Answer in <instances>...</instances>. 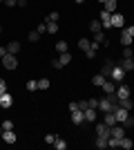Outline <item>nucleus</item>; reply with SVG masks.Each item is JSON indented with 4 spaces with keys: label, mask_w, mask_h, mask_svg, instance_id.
Returning a JSON list of instances; mask_svg holds the SVG:
<instances>
[{
    "label": "nucleus",
    "mask_w": 134,
    "mask_h": 150,
    "mask_svg": "<svg viewBox=\"0 0 134 150\" xmlns=\"http://www.w3.org/2000/svg\"><path fill=\"white\" fill-rule=\"evenodd\" d=\"M119 103H121V101H119V96H116V92L114 94H105V96H103V99H98V112H114L116 108H119Z\"/></svg>",
    "instance_id": "obj_1"
},
{
    "label": "nucleus",
    "mask_w": 134,
    "mask_h": 150,
    "mask_svg": "<svg viewBox=\"0 0 134 150\" xmlns=\"http://www.w3.org/2000/svg\"><path fill=\"white\" fill-rule=\"evenodd\" d=\"M109 79H112L116 85H119V83H123V79H125V69H123L121 65H114V67H112V74H109Z\"/></svg>",
    "instance_id": "obj_2"
},
{
    "label": "nucleus",
    "mask_w": 134,
    "mask_h": 150,
    "mask_svg": "<svg viewBox=\"0 0 134 150\" xmlns=\"http://www.w3.org/2000/svg\"><path fill=\"white\" fill-rule=\"evenodd\" d=\"M2 65H5V69L13 72V69L18 67V58H16V54H7V56H2Z\"/></svg>",
    "instance_id": "obj_3"
},
{
    "label": "nucleus",
    "mask_w": 134,
    "mask_h": 150,
    "mask_svg": "<svg viewBox=\"0 0 134 150\" xmlns=\"http://www.w3.org/2000/svg\"><path fill=\"white\" fill-rule=\"evenodd\" d=\"M109 128H112V125H107V123H96V128H94V132H96V137L109 139Z\"/></svg>",
    "instance_id": "obj_4"
},
{
    "label": "nucleus",
    "mask_w": 134,
    "mask_h": 150,
    "mask_svg": "<svg viewBox=\"0 0 134 150\" xmlns=\"http://www.w3.org/2000/svg\"><path fill=\"white\" fill-rule=\"evenodd\" d=\"M130 94H132L130 85H125V83H119V85H116V96H119V101H121V99H128Z\"/></svg>",
    "instance_id": "obj_5"
},
{
    "label": "nucleus",
    "mask_w": 134,
    "mask_h": 150,
    "mask_svg": "<svg viewBox=\"0 0 134 150\" xmlns=\"http://www.w3.org/2000/svg\"><path fill=\"white\" fill-rule=\"evenodd\" d=\"M114 117H116V123H125V119H128V117H130V112H128V110H125V108H121V105H119V108H116V110H114Z\"/></svg>",
    "instance_id": "obj_6"
},
{
    "label": "nucleus",
    "mask_w": 134,
    "mask_h": 150,
    "mask_svg": "<svg viewBox=\"0 0 134 150\" xmlns=\"http://www.w3.org/2000/svg\"><path fill=\"white\" fill-rule=\"evenodd\" d=\"M69 114H72V123H76V125L85 123V112L83 110H74V112H69Z\"/></svg>",
    "instance_id": "obj_7"
},
{
    "label": "nucleus",
    "mask_w": 134,
    "mask_h": 150,
    "mask_svg": "<svg viewBox=\"0 0 134 150\" xmlns=\"http://www.w3.org/2000/svg\"><path fill=\"white\" fill-rule=\"evenodd\" d=\"M83 112H85V121H89V123H94L96 117H98V110H96V108H85Z\"/></svg>",
    "instance_id": "obj_8"
},
{
    "label": "nucleus",
    "mask_w": 134,
    "mask_h": 150,
    "mask_svg": "<svg viewBox=\"0 0 134 150\" xmlns=\"http://www.w3.org/2000/svg\"><path fill=\"white\" fill-rule=\"evenodd\" d=\"M11 103H13L11 94H9V92H2V96H0V108H5V110H9V108H11Z\"/></svg>",
    "instance_id": "obj_9"
},
{
    "label": "nucleus",
    "mask_w": 134,
    "mask_h": 150,
    "mask_svg": "<svg viewBox=\"0 0 134 150\" xmlns=\"http://www.w3.org/2000/svg\"><path fill=\"white\" fill-rule=\"evenodd\" d=\"M101 88H103V92H105V94H114V92H116V83L112 81V79H107Z\"/></svg>",
    "instance_id": "obj_10"
},
{
    "label": "nucleus",
    "mask_w": 134,
    "mask_h": 150,
    "mask_svg": "<svg viewBox=\"0 0 134 150\" xmlns=\"http://www.w3.org/2000/svg\"><path fill=\"white\" fill-rule=\"evenodd\" d=\"M103 9L109 11V13H114L116 9H119V0H105V2H103Z\"/></svg>",
    "instance_id": "obj_11"
},
{
    "label": "nucleus",
    "mask_w": 134,
    "mask_h": 150,
    "mask_svg": "<svg viewBox=\"0 0 134 150\" xmlns=\"http://www.w3.org/2000/svg\"><path fill=\"white\" fill-rule=\"evenodd\" d=\"M125 25V18H123V13H112V27H123Z\"/></svg>",
    "instance_id": "obj_12"
},
{
    "label": "nucleus",
    "mask_w": 134,
    "mask_h": 150,
    "mask_svg": "<svg viewBox=\"0 0 134 150\" xmlns=\"http://www.w3.org/2000/svg\"><path fill=\"white\" fill-rule=\"evenodd\" d=\"M89 31H92V34H98V31H103V23H101L98 18L89 20Z\"/></svg>",
    "instance_id": "obj_13"
},
{
    "label": "nucleus",
    "mask_w": 134,
    "mask_h": 150,
    "mask_svg": "<svg viewBox=\"0 0 134 150\" xmlns=\"http://www.w3.org/2000/svg\"><path fill=\"white\" fill-rule=\"evenodd\" d=\"M112 67H114V63H112V61H105V63H103V67H101V74L105 76V79H109V74H112Z\"/></svg>",
    "instance_id": "obj_14"
},
{
    "label": "nucleus",
    "mask_w": 134,
    "mask_h": 150,
    "mask_svg": "<svg viewBox=\"0 0 134 150\" xmlns=\"http://www.w3.org/2000/svg\"><path fill=\"white\" fill-rule=\"evenodd\" d=\"M2 141H5V144H16V132L13 130H5L2 132Z\"/></svg>",
    "instance_id": "obj_15"
},
{
    "label": "nucleus",
    "mask_w": 134,
    "mask_h": 150,
    "mask_svg": "<svg viewBox=\"0 0 134 150\" xmlns=\"http://www.w3.org/2000/svg\"><path fill=\"white\" fill-rule=\"evenodd\" d=\"M5 47H7V52H9V54H18V52H20V43H18V40H9Z\"/></svg>",
    "instance_id": "obj_16"
},
{
    "label": "nucleus",
    "mask_w": 134,
    "mask_h": 150,
    "mask_svg": "<svg viewBox=\"0 0 134 150\" xmlns=\"http://www.w3.org/2000/svg\"><path fill=\"white\" fill-rule=\"evenodd\" d=\"M132 40H134V38L130 36L125 29H123V31H121V45H123V47H130V45H132Z\"/></svg>",
    "instance_id": "obj_17"
},
{
    "label": "nucleus",
    "mask_w": 134,
    "mask_h": 150,
    "mask_svg": "<svg viewBox=\"0 0 134 150\" xmlns=\"http://www.w3.org/2000/svg\"><path fill=\"white\" fill-rule=\"evenodd\" d=\"M105 81H107V79H105L103 74H94V76H92V85H96V88H101Z\"/></svg>",
    "instance_id": "obj_18"
},
{
    "label": "nucleus",
    "mask_w": 134,
    "mask_h": 150,
    "mask_svg": "<svg viewBox=\"0 0 134 150\" xmlns=\"http://www.w3.org/2000/svg\"><path fill=\"white\" fill-rule=\"evenodd\" d=\"M103 123L114 125V123H116V117H114V112H105V114H103Z\"/></svg>",
    "instance_id": "obj_19"
},
{
    "label": "nucleus",
    "mask_w": 134,
    "mask_h": 150,
    "mask_svg": "<svg viewBox=\"0 0 134 150\" xmlns=\"http://www.w3.org/2000/svg\"><path fill=\"white\" fill-rule=\"evenodd\" d=\"M119 105H121V108H125V110L130 112V110L134 108V101H132V96H128V99H121V103H119Z\"/></svg>",
    "instance_id": "obj_20"
},
{
    "label": "nucleus",
    "mask_w": 134,
    "mask_h": 150,
    "mask_svg": "<svg viewBox=\"0 0 134 150\" xmlns=\"http://www.w3.org/2000/svg\"><path fill=\"white\" fill-rule=\"evenodd\" d=\"M94 146H96L98 150H105V148H107V139H103V137H96V139H94Z\"/></svg>",
    "instance_id": "obj_21"
},
{
    "label": "nucleus",
    "mask_w": 134,
    "mask_h": 150,
    "mask_svg": "<svg viewBox=\"0 0 134 150\" xmlns=\"http://www.w3.org/2000/svg\"><path fill=\"white\" fill-rule=\"evenodd\" d=\"M58 61H60V65H67V63H72V54L69 52H63V54H60V56H58Z\"/></svg>",
    "instance_id": "obj_22"
},
{
    "label": "nucleus",
    "mask_w": 134,
    "mask_h": 150,
    "mask_svg": "<svg viewBox=\"0 0 134 150\" xmlns=\"http://www.w3.org/2000/svg\"><path fill=\"white\" fill-rule=\"evenodd\" d=\"M121 67L125 69V72H130V69H134V61H132V58H123V61H121Z\"/></svg>",
    "instance_id": "obj_23"
},
{
    "label": "nucleus",
    "mask_w": 134,
    "mask_h": 150,
    "mask_svg": "<svg viewBox=\"0 0 134 150\" xmlns=\"http://www.w3.org/2000/svg\"><path fill=\"white\" fill-rule=\"evenodd\" d=\"M132 146H134V141H132L130 137H123V139H121V148H123V150H132Z\"/></svg>",
    "instance_id": "obj_24"
},
{
    "label": "nucleus",
    "mask_w": 134,
    "mask_h": 150,
    "mask_svg": "<svg viewBox=\"0 0 134 150\" xmlns=\"http://www.w3.org/2000/svg\"><path fill=\"white\" fill-rule=\"evenodd\" d=\"M78 47L83 52H87L89 47H92V40H89V38H81V40H78Z\"/></svg>",
    "instance_id": "obj_25"
},
{
    "label": "nucleus",
    "mask_w": 134,
    "mask_h": 150,
    "mask_svg": "<svg viewBox=\"0 0 134 150\" xmlns=\"http://www.w3.org/2000/svg\"><path fill=\"white\" fill-rule=\"evenodd\" d=\"M56 52H58V54L69 52V47H67V40H58V43H56Z\"/></svg>",
    "instance_id": "obj_26"
},
{
    "label": "nucleus",
    "mask_w": 134,
    "mask_h": 150,
    "mask_svg": "<svg viewBox=\"0 0 134 150\" xmlns=\"http://www.w3.org/2000/svg\"><path fill=\"white\" fill-rule=\"evenodd\" d=\"M45 25H47V31H49V34H58V23H51V20H45Z\"/></svg>",
    "instance_id": "obj_27"
},
{
    "label": "nucleus",
    "mask_w": 134,
    "mask_h": 150,
    "mask_svg": "<svg viewBox=\"0 0 134 150\" xmlns=\"http://www.w3.org/2000/svg\"><path fill=\"white\" fill-rule=\"evenodd\" d=\"M54 148H56V150H65V148H67V141H65V139H60V137H56Z\"/></svg>",
    "instance_id": "obj_28"
},
{
    "label": "nucleus",
    "mask_w": 134,
    "mask_h": 150,
    "mask_svg": "<svg viewBox=\"0 0 134 150\" xmlns=\"http://www.w3.org/2000/svg\"><path fill=\"white\" fill-rule=\"evenodd\" d=\"M107 148H121V139L109 137V139H107Z\"/></svg>",
    "instance_id": "obj_29"
},
{
    "label": "nucleus",
    "mask_w": 134,
    "mask_h": 150,
    "mask_svg": "<svg viewBox=\"0 0 134 150\" xmlns=\"http://www.w3.org/2000/svg\"><path fill=\"white\" fill-rule=\"evenodd\" d=\"M103 40H105V34L98 31V34H94V40H92V43H94V45H103Z\"/></svg>",
    "instance_id": "obj_30"
},
{
    "label": "nucleus",
    "mask_w": 134,
    "mask_h": 150,
    "mask_svg": "<svg viewBox=\"0 0 134 150\" xmlns=\"http://www.w3.org/2000/svg\"><path fill=\"white\" fill-rule=\"evenodd\" d=\"M47 20H51V23H58V20H60V13H58V11H51L49 16H47Z\"/></svg>",
    "instance_id": "obj_31"
},
{
    "label": "nucleus",
    "mask_w": 134,
    "mask_h": 150,
    "mask_svg": "<svg viewBox=\"0 0 134 150\" xmlns=\"http://www.w3.org/2000/svg\"><path fill=\"white\" fill-rule=\"evenodd\" d=\"M121 56H123V58H132V56H134V52L130 50V47H123V52H121Z\"/></svg>",
    "instance_id": "obj_32"
},
{
    "label": "nucleus",
    "mask_w": 134,
    "mask_h": 150,
    "mask_svg": "<svg viewBox=\"0 0 134 150\" xmlns=\"http://www.w3.org/2000/svg\"><path fill=\"white\" fill-rule=\"evenodd\" d=\"M49 88V79H40L38 81V90H47Z\"/></svg>",
    "instance_id": "obj_33"
},
{
    "label": "nucleus",
    "mask_w": 134,
    "mask_h": 150,
    "mask_svg": "<svg viewBox=\"0 0 134 150\" xmlns=\"http://www.w3.org/2000/svg\"><path fill=\"white\" fill-rule=\"evenodd\" d=\"M27 90H29V92L38 90V81H27Z\"/></svg>",
    "instance_id": "obj_34"
},
{
    "label": "nucleus",
    "mask_w": 134,
    "mask_h": 150,
    "mask_svg": "<svg viewBox=\"0 0 134 150\" xmlns=\"http://www.w3.org/2000/svg\"><path fill=\"white\" fill-rule=\"evenodd\" d=\"M27 38H29L32 43H36V40L40 38V34H38V31H29V36H27Z\"/></svg>",
    "instance_id": "obj_35"
},
{
    "label": "nucleus",
    "mask_w": 134,
    "mask_h": 150,
    "mask_svg": "<svg viewBox=\"0 0 134 150\" xmlns=\"http://www.w3.org/2000/svg\"><path fill=\"white\" fill-rule=\"evenodd\" d=\"M2 130H13V121H2Z\"/></svg>",
    "instance_id": "obj_36"
},
{
    "label": "nucleus",
    "mask_w": 134,
    "mask_h": 150,
    "mask_svg": "<svg viewBox=\"0 0 134 150\" xmlns=\"http://www.w3.org/2000/svg\"><path fill=\"white\" fill-rule=\"evenodd\" d=\"M36 31H38L40 36H43V34H47V25H45V23H40V25L36 27Z\"/></svg>",
    "instance_id": "obj_37"
},
{
    "label": "nucleus",
    "mask_w": 134,
    "mask_h": 150,
    "mask_svg": "<svg viewBox=\"0 0 134 150\" xmlns=\"http://www.w3.org/2000/svg\"><path fill=\"white\" fill-rule=\"evenodd\" d=\"M87 108H96L98 110V99H87Z\"/></svg>",
    "instance_id": "obj_38"
},
{
    "label": "nucleus",
    "mask_w": 134,
    "mask_h": 150,
    "mask_svg": "<svg viewBox=\"0 0 134 150\" xmlns=\"http://www.w3.org/2000/svg\"><path fill=\"white\" fill-rule=\"evenodd\" d=\"M123 125H125V128H134V117H132V114L125 119V123H123Z\"/></svg>",
    "instance_id": "obj_39"
},
{
    "label": "nucleus",
    "mask_w": 134,
    "mask_h": 150,
    "mask_svg": "<svg viewBox=\"0 0 134 150\" xmlns=\"http://www.w3.org/2000/svg\"><path fill=\"white\" fill-rule=\"evenodd\" d=\"M54 141H56V134H47V137H45V144L54 146Z\"/></svg>",
    "instance_id": "obj_40"
},
{
    "label": "nucleus",
    "mask_w": 134,
    "mask_h": 150,
    "mask_svg": "<svg viewBox=\"0 0 134 150\" xmlns=\"http://www.w3.org/2000/svg\"><path fill=\"white\" fill-rule=\"evenodd\" d=\"M67 110H69V112H74V110H81V108H78V101H72L69 105H67Z\"/></svg>",
    "instance_id": "obj_41"
},
{
    "label": "nucleus",
    "mask_w": 134,
    "mask_h": 150,
    "mask_svg": "<svg viewBox=\"0 0 134 150\" xmlns=\"http://www.w3.org/2000/svg\"><path fill=\"white\" fill-rule=\"evenodd\" d=\"M51 67H54V69H60V67H63V65H60V61H58V56L51 58Z\"/></svg>",
    "instance_id": "obj_42"
},
{
    "label": "nucleus",
    "mask_w": 134,
    "mask_h": 150,
    "mask_svg": "<svg viewBox=\"0 0 134 150\" xmlns=\"http://www.w3.org/2000/svg\"><path fill=\"white\" fill-rule=\"evenodd\" d=\"M7 7H18V0H5Z\"/></svg>",
    "instance_id": "obj_43"
},
{
    "label": "nucleus",
    "mask_w": 134,
    "mask_h": 150,
    "mask_svg": "<svg viewBox=\"0 0 134 150\" xmlns=\"http://www.w3.org/2000/svg\"><path fill=\"white\" fill-rule=\"evenodd\" d=\"M0 90H2V92H5V90H7V81H5V79H2V76H0Z\"/></svg>",
    "instance_id": "obj_44"
},
{
    "label": "nucleus",
    "mask_w": 134,
    "mask_h": 150,
    "mask_svg": "<svg viewBox=\"0 0 134 150\" xmlns=\"http://www.w3.org/2000/svg\"><path fill=\"white\" fill-rule=\"evenodd\" d=\"M125 31H128L130 36H132V38H134V25H130V27H125Z\"/></svg>",
    "instance_id": "obj_45"
},
{
    "label": "nucleus",
    "mask_w": 134,
    "mask_h": 150,
    "mask_svg": "<svg viewBox=\"0 0 134 150\" xmlns=\"http://www.w3.org/2000/svg\"><path fill=\"white\" fill-rule=\"evenodd\" d=\"M7 54H9V52H7V47L2 45V47H0V58H2V56H7Z\"/></svg>",
    "instance_id": "obj_46"
},
{
    "label": "nucleus",
    "mask_w": 134,
    "mask_h": 150,
    "mask_svg": "<svg viewBox=\"0 0 134 150\" xmlns=\"http://www.w3.org/2000/svg\"><path fill=\"white\" fill-rule=\"evenodd\" d=\"M78 108H81V110H85V108H87V101H85V99L78 101Z\"/></svg>",
    "instance_id": "obj_47"
},
{
    "label": "nucleus",
    "mask_w": 134,
    "mask_h": 150,
    "mask_svg": "<svg viewBox=\"0 0 134 150\" xmlns=\"http://www.w3.org/2000/svg\"><path fill=\"white\" fill-rule=\"evenodd\" d=\"M18 7H27V0H18Z\"/></svg>",
    "instance_id": "obj_48"
},
{
    "label": "nucleus",
    "mask_w": 134,
    "mask_h": 150,
    "mask_svg": "<svg viewBox=\"0 0 134 150\" xmlns=\"http://www.w3.org/2000/svg\"><path fill=\"white\" fill-rule=\"evenodd\" d=\"M2 132H5V130H2V125H0V137H2Z\"/></svg>",
    "instance_id": "obj_49"
},
{
    "label": "nucleus",
    "mask_w": 134,
    "mask_h": 150,
    "mask_svg": "<svg viewBox=\"0 0 134 150\" xmlns=\"http://www.w3.org/2000/svg\"><path fill=\"white\" fill-rule=\"evenodd\" d=\"M74 2H78V5H81V2H85V0H74Z\"/></svg>",
    "instance_id": "obj_50"
},
{
    "label": "nucleus",
    "mask_w": 134,
    "mask_h": 150,
    "mask_svg": "<svg viewBox=\"0 0 134 150\" xmlns=\"http://www.w3.org/2000/svg\"><path fill=\"white\" fill-rule=\"evenodd\" d=\"M98 2H101V5H103V2H105V0H98Z\"/></svg>",
    "instance_id": "obj_51"
},
{
    "label": "nucleus",
    "mask_w": 134,
    "mask_h": 150,
    "mask_svg": "<svg viewBox=\"0 0 134 150\" xmlns=\"http://www.w3.org/2000/svg\"><path fill=\"white\" fill-rule=\"evenodd\" d=\"M0 34H2V25H0Z\"/></svg>",
    "instance_id": "obj_52"
},
{
    "label": "nucleus",
    "mask_w": 134,
    "mask_h": 150,
    "mask_svg": "<svg viewBox=\"0 0 134 150\" xmlns=\"http://www.w3.org/2000/svg\"><path fill=\"white\" fill-rule=\"evenodd\" d=\"M5 92H7V90H5ZM0 96H2V90H0Z\"/></svg>",
    "instance_id": "obj_53"
},
{
    "label": "nucleus",
    "mask_w": 134,
    "mask_h": 150,
    "mask_svg": "<svg viewBox=\"0 0 134 150\" xmlns=\"http://www.w3.org/2000/svg\"><path fill=\"white\" fill-rule=\"evenodd\" d=\"M0 2H5V0H0Z\"/></svg>",
    "instance_id": "obj_54"
},
{
    "label": "nucleus",
    "mask_w": 134,
    "mask_h": 150,
    "mask_svg": "<svg viewBox=\"0 0 134 150\" xmlns=\"http://www.w3.org/2000/svg\"><path fill=\"white\" fill-rule=\"evenodd\" d=\"M132 61H134V56H132Z\"/></svg>",
    "instance_id": "obj_55"
}]
</instances>
